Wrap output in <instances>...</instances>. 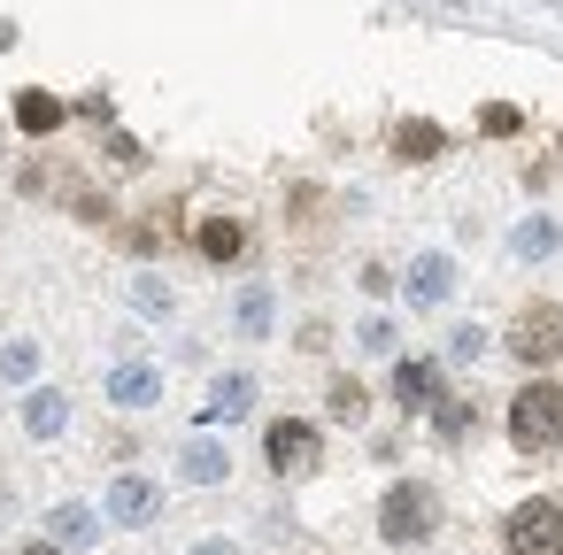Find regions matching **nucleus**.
I'll return each instance as SVG.
<instances>
[{"mask_svg":"<svg viewBox=\"0 0 563 555\" xmlns=\"http://www.w3.org/2000/svg\"><path fill=\"white\" fill-rule=\"evenodd\" d=\"M509 440L517 455H555L563 447V386L555 378H532L509 393Z\"/></svg>","mask_w":563,"mask_h":555,"instance_id":"obj_1","label":"nucleus"},{"mask_svg":"<svg viewBox=\"0 0 563 555\" xmlns=\"http://www.w3.org/2000/svg\"><path fill=\"white\" fill-rule=\"evenodd\" d=\"M432 524H440V493H432L424 478L386 486V501H378V532H386V547H417Z\"/></svg>","mask_w":563,"mask_h":555,"instance_id":"obj_2","label":"nucleus"},{"mask_svg":"<svg viewBox=\"0 0 563 555\" xmlns=\"http://www.w3.org/2000/svg\"><path fill=\"white\" fill-rule=\"evenodd\" d=\"M509 355H517L525 370H548V363L563 355V301H525L517 324H509Z\"/></svg>","mask_w":563,"mask_h":555,"instance_id":"obj_3","label":"nucleus"},{"mask_svg":"<svg viewBox=\"0 0 563 555\" xmlns=\"http://www.w3.org/2000/svg\"><path fill=\"white\" fill-rule=\"evenodd\" d=\"M509 555H563V493H532L509 517Z\"/></svg>","mask_w":563,"mask_h":555,"instance_id":"obj_4","label":"nucleus"},{"mask_svg":"<svg viewBox=\"0 0 563 555\" xmlns=\"http://www.w3.org/2000/svg\"><path fill=\"white\" fill-rule=\"evenodd\" d=\"M263 455H271V470H317V455H324V432L309 424V417H278L271 432H263Z\"/></svg>","mask_w":563,"mask_h":555,"instance_id":"obj_5","label":"nucleus"},{"mask_svg":"<svg viewBox=\"0 0 563 555\" xmlns=\"http://www.w3.org/2000/svg\"><path fill=\"white\" fill-rule=\"evenodd\" d=\"M440 386H448V378H440V363H432V355H424V363H417V355H401V363H394V401H401L409 417H424V409L440 401Z\"/></svg>","mask_w":563,"mask_h":555,"instance_id":"obj_6","label":"nucleus"},{"mask_svg":"<svg viewBox=\"0 0 563 555\" xmlns=\"http://www.w3.org/2000/svg\"><path fill=\"white\" fill-rule=\"evenodd\" d=\"M394 155H401V163H440V155H448V132H440L432 116H401V124H394Z\"/></svg>","mask_w":563,"mask_h":555,"instance_id":"obj_7","label":"nucleus"},{"mask_svg":"<svg viewBox=\"0 0 563 555\" xmlns=\"http://www.w3.org/2000/svg\"><path fill=\"white\" fill-rule=\"evenodd\" d=\"M155 509H163V486H147V478H117L109 486V517L117 524H155Z\"/></svg>","mask_w":563,"mask_h":555,"instance_id":"obj_8","label":"nucleus"},{"mask_svg":"<svg viewBox=\"0 0 563 555\" xmlns=\"http://www.w3.org/2000/svg\"><path fill=\"white\" fill-rule=\"evenodd\" d=\"M194 247H201V263H240V255H247V224H240V217H209V224L194 232Z\"/></svg>","mask_w":563,"mask_h":555,"instance_id":"obj_9","label":"nucleus"},{"mask_svg":"<svg viewBox=\"0 0 563 555\" xmlns=\"http://www.w3.org/2000/svg\"><path fill=\"white\" fill-rule=\"evenodd\" d=\"M155 393H163V378H155L147 363H117V370H109V401H117V409H155Z\"/></svg>","mask_w":563,"mask_h":555,"instance_id":"obj_10","label":"nucleus"},{"mask_svg":"<svg viewBox=\"0 0 563 555\" xmlns=\"http://www.w3.org/2000/svg\"><path fill=\"white\" fill-rule=\"evenodd\" d=\"M448 293H455V263H448V255H424V263L409 270V301H417V309H440Z\"/></svg>","mask_w":563,"mask_h":555,"instance_id":"obj_11","label":"nucleus"},{"mask_svg":"<svg viewBox=\"0 0 563 555\" xmlns=\"http://www.w3.org/2000/svg\"><path fill=\"white\" fill-rule=\"evenodd\" d=\"M63 424H70V401H63L55 386H32V393H24V432H32V440H55Z\"/></svg>","mask_w":563,"mask_h":555,"instance_id":"obj_12","label":"nucleus"},{"mask_svg":"<svg viewBox=\"0 0 563 555\" xmlns=\"http://www.w3.org/2000/svg\"><path fill=\"white\" fill-rule=\"evenodd\" d=\"M63 124H70V109H63L55 93H24V101H16V132L47 140V132H63Z\"/></svg>","mask_w":563,"mask_h":555,"instance_id":"obj_13","label":"nucleus"},{"mask_svg":"<svg viewBox=\"0 0 563 555\" xmlns=\"http://www.w3.org/2000/svg\"><path fill=\"white\" fill-rule=\"evenodd\" d=\"M47 524H55V547H93V540H101V517H93L86 501H63Z\"/></svg>","mask_w":563,"mask_h":555,"instance_id":"obj_14","label":"nucleus"},{"mask_svg":"<svg viewBox=\"0 0 563 555\" xmlns=\"http://www.w3.org/2000/svg\"><path fill=\"white\" fill-rule=\"evenodd\" d=\"M255 409V378L240 370V378H217V393H209V424H232V417H247Z\"/></svg>","mask_w":563,"mask_h":555,"instance_id":"obj_15","label":"nucleus"},{"mask_svg":"<svg viewBox=\"0 0 563 555\" xmlns=\"http://www.w3.org/2000/svg\"><path fill=\"white\" fill-rule=\"evenodd\" d=\"M509 247H517L525 263H540V255H555V247H563V224H555V217H525Z\"/></svg>","mask_w":563,"mask_h":555,"instance_id":"obj_16","label":"nucleus"},{"mask_svg":"<svg viewBox=\"0 0 563 555\" xmlns=\"http://www.w3.org/2000/svg\"><path fill=\"white\" fill-rule=\"evenodd\" d=\"M232 324H240L247 340H263V332H271V286H247V293L232 301Z\"/></svg>","mask_w":563,"mask_h":555,"instance_id":"obj_17","label":"nucleus"},{"mask_svg":"<svg viewBox=\"0 0 563 555\" xmlns=\"http://www.w3.org/2000/svg\"><path fill=\"white\" fill-rule=\"evenodd\" d=\"M178 470H186L194 486H217V478H224V447H209V440H194V447L178 455Z\"/></svg>","mask_w":563,"mask_h":555,"instance_id":"obj_18","label":"nucleus"},{"mask_svg":"<svg viewBox=\"0 0 563 555\" xmlns=\"http://www.w3.org/2000/svg\"><path fill=\"white\" fill-rule=\"evenodd\" d=\"M40 370V340H9L0 347V378H32Z\"/></svg>","mask_w":563,"mask_h":555,"instance_id":"obj_19","label":"nucleus"},{"mask_svg":"<svg viewBox=\"0 0 563 555\" xmlns=\"http://www.w3.org/2000/svg\"><path fill=\"white\" fill-rule=\"evenodd\" d=\"M363 409H371V393H363L355 378H332V417H340V424H355Z\"/></svg>","mask_w":563,"mask_h":555,"instance_id":"obj_20","label":"nucleus"},{"mask_svg":"<svg viewBox=\"0 0 563 555\" xmlns=\"http://www.w3.org/2000/svg\"><path fill=\"white\" fill-rule=\"evenodd\" d=\"M517 124H525V116H517L509 101H494V109H478V132H494V140H509Z\"/></svg>","mask_w":563,"mask_h":555,"instance_id":"obj_21","label":"nucleus"},{"mask_svg":"<svg viewBox=\"0 0 563 555\" xmlns=\"http://www.w3.org/2000/svg\"><path fill=\"white\" fill-rule=\"evenodd\" d=\"M432 417H440V432H448V440H455V432H463V424H471V401H448V393H440V401H432Z\"/></svg>","mask_w":563,"mask_h":555,"instance_id":"obj_22","label":"nucleus"},{"mask_svg":"<svg viewBox=\"0 0 563 555\" xmlns=\"http://www.w3.org/2000/svg\"><path fill=\"white\" fill-rule=\"evenodd\" d=\"M448 355H455V363H478V355H486V332H478V324H463V332H455V347H448Z\"/></svg>","mask_w":563,"mask_h":555,"instance_id":"obj_23","label":"nucleus"},{"mask_svg":"<svg viewBox=\"0 0 563 555\" xmlns=\"http://www.w3.org/2000/svg\"><path fill=\"white\" fill-rule=\"evenodd\" d=\"M132 301H140V309H170V286H163V278H140Z\"/></svg>","mask_w":563,"mask_h":555,"instance_id":"obj_24","label":"nucleus"},{"mask_svg":"<svg viewBox=\"0 0 563 555\" xmlns=\"http://www.w3.org/2000/svg\"><path fill=\"white\" fill-rule=\"evenodd\" d=\"M16 555H63V547H55V540H32V547H16Z\"/></svg>","mask_w":563,"mask_h":555,"instance_id":"obj_25","label":"nucleus"},{"mask_svg":"<svg viewBox=\"0 0 563 555\" xmlns=\"http://www.w3.org/2000/svg\"><path fill=\"white\" fill-rule=\"evenodd\" d=\"M194 555H232V547H224V540H201V547H194Z\"/></svg>","mask_w":563,"mask_h":555,"instance_id":"obj_26","label":"nucleus"}]
</instances>
